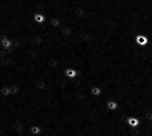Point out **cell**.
Here are the masks:
<instances>
[{"mask_svg": "<svg viewBox=\"0 0 152 136\" xmlns=\"http://www.w3.org/2000/svg\"><path fill=\"white\" fill-rule=\"evenodd\" d=\"M30 132L32 136H39L42 133V127L39 125H33L30 128Z\"/></svg>", "mask_w": 152, "mask_h": 136, "instance_id": "52a82bcc", "label": "cell"}, {"mask_svg": "<svg viewBox=\"0 0 152 136\" xmlns=\"http://www.w3.org/2000/svg\"><path fill=\"white\" fill-rule=\"evenodd\" d=\"M0 94L3 96H9L11 95V89L9 86H4L0 88Z\"/></svg>", "mask_w": 152, "mask_h": 136, "instance_id": "30bf717a", "label": "cell"}, {"mask_svg": "<svg viewBox=\"0 0 152 136\" xmlns=\"http://www.w3.org/2000/svg\"><path fill=\"white\" fill-rule=\"evenodd\" d=\"M102 93V88H101L100 86H97V85L93 86V87L91 89V95H92V96H94V97H95V98H97V97L101 96Z\"/></svg>", "mask_w": 152, "mask_h": 136, "instance_id": "ba28073f", "label": "cell"}, {"mask_svg": "<svg viewBox=\"0 0 152 136\" xmlns=\"http://www.w3.org/2000/svg\"><path fill=\"white\" fill-rule=\"evenodd\" d=\"M34 20L37 24H44L46 21V17L44 14L42 13H37L34 15Z\"/></svg>", "mask_w": 152, "mask_h": 136, "instance_id": "5b68a950", "label": "cell"}, {"mask_svg": "<svg viewBox=\"0 0 152 136\" xmlns=\"http://www.w3.org/2000/svg\"><path fill=\"white\" fill-rule=\"evenodd\" d=\"M44 24L46 25V26H51L53 28H58L61 26V20H60V19H58V18L53 17V18L50 19V20L45 22Z\"/></svg>", "mask_w": 152, "mask_h": 136, "instance_id": "3957f363", "label": "cell"}, {"mask_svg": "<svg viewBox=\"0 0 152 136\" xmlns=\"http://www.w3.org/2000/svg\"><path fill=\"white\" fill-rule=\"evenodd\" d=\"M64 74H65V76L67 77V78H71V79H72V78H75V77L78 75V71L76 70L75 68L68 67V68H66V69H65V71H64Z\"/></svg>", "mask_w": 152, "mask_h": 136, "instance_id": "277c9868", "label": "cell"}, {"mask_svg": "<svg viewBox=\"0 0 152 136\" xmlns=\"http://www.w3.org/2000/svg\"><path fill=\"white\" fill-rule=\"evenodd\" d=\"M13 46V41L7 37L2 38L0 39V46H2L4 48H10Z\"/></svg>", "mask_w": 152, "mask_h": 136, "instance_id": "8992f818", "label": "cell"}, {"mask_svg": "<svg viewBox=\"0 0 152 136\" xmlns=\"http://www.w3.org/2000/svg\"><path fill=\"white\" fill-rule=\"evenodd\" d=\"M107 107H108V109L110 112H114V111H116L118 109L119 104H118V103L115 100H110L107 103Z\"/></svg>", "mask_w": 152, "mask_h": 136, "instance_id": "9c48e42d", "label": "cell"}, {"mask_svg": "<svg viewBox=\"0 0 152 136\" xmlns=\"http://www.w3.org/2000/svg\"><path fill=\"white\" fill-rule=\"evenodd\" d=\"M11 89V95H16L20 92V87H19L17 85H13L11 86H9Z\"/></svg>", "mask_w": 152, "mask_h": 136, "instance_id": "8fae6325", "label": "cell"}, {"mask_svg": "<svg viewBox=\"0 0 152 136\" xmlns=\"http://www.w3.org/2000/svg\"><path fill=\"white\" fill-rule=\"evenodd\" d=\"M136 43L138 46H141V47H144L148 45L149 43V39H148V37L146 35H138L136 36Z\"/></svg>", "mask_w": 152, "mask_h": 136, "instance_id": "6da1fadb", "label": "cell"}, {"mask_svg": "<svg viewBox=\"0 0 152 136\" xmlns=\"http://www.w3.org/2000/svg\"><path fill=\"white\" fill-rule=\"evenodd\" d=\"M127 124L132 128H137L140 125V120L136 116H130L127 120Z\"/></svg>", "mask_w": 152, "mask_h": 136, "instance_id": "7a4b0ae2", "label": "cell"}]
</instances>
